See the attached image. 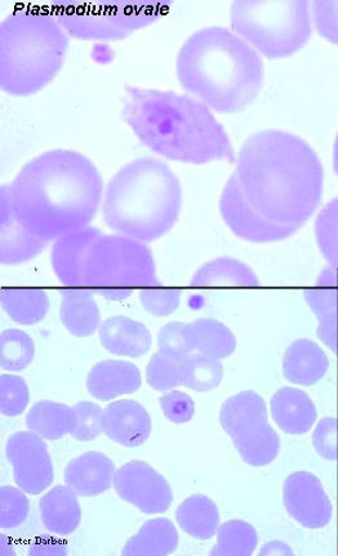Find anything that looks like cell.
<instances>
[{
  "instance_id": "obj_1",
  "label": "cell",
  "mask_w": 338,
  "mask_h": 556,
  "mask_svg": "<svg viewBox=\"0 0 338 556\" xmlns=\"http://www.w3.org/2000/svg\"><path fill=\"white\" fill-rule=\"evenodd\" d=\"M234 176L248 203L275 225L300 229L321 204V159L306 141L285 130H261L248 138Z\"/></svg>"
},
{
  "instance_id": "obj_2",
  "label": "cell",
  "mask_w": 338,
  "mask_h": 556,
  "mask_svg": "<svg viewBox=\"0 0 338 556\" xmlns=\"http://www.w3.org/2000/svg\"><path fill=\"white\" fill-rule=\"evenodd\" d=\"M102 177L91 160L71 150L45 152L27 163L2 198L27 231L50 242L88 227L101 205Z\"/></svg>"
},
{
  "instance_id": "obj_3",
  "label": "cell",
  "mask_w": 338,
  "mask_h": 556,
  "mask_svg": "<svg viewBox=\"0 0 338 556\" xmlns=\"http://www.w3.org/2000/svg\"><path fill=\"white\" fill-rule=\"evenodd\" d=\"M122 116L158 155L195 165L236 163L229 135L196 97L127 87Z\"/></svg>"
},
{
  "instance_id": "obj_4",
  "label": "cell",
  "mask_w": 338,
  "mask_h": 556,
  "mask_svg": "<svg viewBox=\"0 0 338 556\" xmlns=\"http://www.w3.org/2000/svg\"><path fill=\"white\" fill-rule=\"evenodd\" d=\"M179 85L221 114H236L258 99L265 80L261 54L226 27L211 26L185 40L176 61Z\"/></svg>"
},
{
  "instance_id": "obj_5",
  "label": "cell",
  "mask_w": 338,
  "mask_h": 556,
  "mask_svg": "<svg viewBox=\"0 0 338 556\" xmlns=\"http://www.w3.org/2000/svg\"><path fill=\"white\" fill-rule=\"evenodd\" d=\"M102 206L103 218L113 231L153 242L177 224L183 206L181 184L161 160H135L110 179Z\"/></svg>"
},
{
  "instance_id": "obj_6",
  "label": "cell",
  "mask_w": 338,
  "mask_h": 556,
  "mask_svg": "<svg viewBox=\"0 0 338 556\" xmlns=\"http://www.w3.org/2000/svg\"><path fill=\"white\" fill-rule=\"evenodd\" d=\"M68 35L52 12L18 10L0 24V87L12 96L39 92L57 78Z\"/></svg>"
},
{
  "instance_id": "obj_7",
  "label": "cell",
  "mask_w": 338,
  "mask_h": 556,
  "mask_svg": "<svg viewBox=\"0 0 338 556\" xmlns=\"http://www.w3.org/2000/svg\"><path fill=\"white\" fill-rule=\"evenodd\" d=\"M230 21L234 33L271 60L298 53L313 33L308 0H239Z\"/></svg>"
},
{
  "instance_id": "obj_8",
  "label": "cell",
  "mask_w": 338,
  "mask_h": 556,
  "mask_svg": "<svg viewBox=\"0 0 338 556\" xmlns=\"http://www.w3.org/2000/svg\"><path fill=\"white\" fill-rule=\"evenodd\" d=\"M158 285L155 262L145 242L123 235H103L95 239L83 261L82 289L124 301L135 289Z\"/></svg>"
},
{
  "instance_id": "obj_9",
  "label": "cell",
  "mask_w": 338,
  "mask_h": 556,
  "mask_svg": "<svg viewBox=\"0 0 338 556\" xmlns=\"http://www.w3.org/2000/svg\"><path fill=\"white\" fill-rule=\"evenodd\" d=\"M163 2L61 4L51 11L64 30L83 40H120L157 23L170 11Z\"/></svg>"
},
{
  "instance_id": "obj_10",
  "label": "cell",
  "mask_w": 338,
  "mask_h": 556,
  "mask_svg": "<svg viewBox=\"0 0 338 556\" xmlns=\"http://www.w3.org/2000/svg\"><path fill=\"white\" fill-rule=\"evenodd\" d=\"M220 422L240 457L251 467H266L278 457L280 438L268 424L266 402L260 394L247 391L226 400L221 407Z\"/></svg>"
},
{
  "instance_id": "obj_11",
  "label": "cell",
  "mask_w": 338,
  "mask_h": 556,
  "mask_svg": "<svg viewBox=\"0 0 338 556\" xmlns=\"http://www.w3.org/2000/svg\"><path fill=\"white\" fill-rule=\"evenodd\" d=\"M114 490L123 502L145 514H164L174 503L171 484L148 463L134 460L115 471Z\"/></svg>"
},
{
  "instance_id": "obj_12",
  "label": "cell",
  "mask_w": 338,
  "mask_h": 556,
  "mask_svg": "<svg viewBox=\"0 0 338 556\" xmlns=\"http://www.w3.org/2000/svg\"><path fill=\"white\" fill-rule=\"evenodd\" d=\"M45 441L29 430L12 434L7 442L5 455L12 465L13 478L27 495H40L53 483V463Z\"/></svg>"
},
{
  "instance_id": "obj_13",
  "label": "cell",
  "mask_w": 338,
  "mask_h": 556,
  "mask_svg": "<svg viewBox=\"0 0 338 556\" xmlns=\"http://www.w3.org/2000/svg\"><path fill=\"white\" fill-rule=\"evenodd\" d=\"M220 212L227 227L246 241L259 243L281 241L299 231L298 228L275 225L254 211L241 192L234 174L221 194Z\"/></svg>"
},
{
  "instance_id": "obj_14",
  "label": "cell",
  "mask_w": 338,
  "mask_h": 556,
  "mask_svg": "<svg viewBox=\"0 0 338 556\" xmlns=\"http://www.w3.org/2000/svg\"><path fill=\"white\" fill-rule=\"evenodd\" d=\"M286 510L306 528H323L333 517V505L320 479L312 472L298 471L286 479L283 486Z\"/></svg>"
},
{
  "instance_id": "obj_15",
  "label": "cell",
  "mask_w": 338,
  "mask_h": 556,
  "mask_svg": "<svg viewBox=\"0 0 338 556\" xmlns=\"http://www.w3.org/2000/svg\"><path fill=\"white\" fill-rule=\"evenodd\" d=\"M151 417L141 403L122 400L103 409V433L124 447H139L151 434Z\"/></svg>"
},
{
  "instance_id": "obj_16",
  "label": "cell",
  "mask_w": 338,
  "mask_h": 556,
  "mask_svg": "<svg viewBox=\"0 0 338 556\" xmlns=\"http://www.w3.org/2000/svg\"><path fill=\"white\" fill-rule=\"evenodd\" d=\"M115 464L99 451H88L67 464L65 484L79 497L102 495L114 485Z\"/></svg>"
},
{
  "instance_id": "obj_17",
  "label": "cell",
  "mask_w": 338,
  "mask_h": 556,
  "mask_svg": "<svg viewBox=\"0 0 338 556\" xmlns=\"http://www.w3.org/2000/svg\"><path fill=\"white\" fill-rule=\"evenodd\" d=\"M309 307L318 318L316 336L335 354L338 361V278L333 267L320 275L315 287L303 293Z\"/></svg>"
},
{
  "instance_id": "obj_18",
  "label": "cell",
  "mask_w": 338,
  "mask_h": 556,
  "mask_svg": "<svg viewBox=\"0 0 338 556\" xmlns=\"http://www.w3.org/2000/svg\"><path fill=\"white\" fill-rule=\"evenodd\" d=\"M141 384L139 367L127 361H101L87 377L89 394L100 401H112L124 394H133L139 391Z\"/></svg>"
},
{
  "instance_id": "obj_19",
  "label": "cell",
  "mask_w": 338,
  "mask_h": 556,
  "mask_svg": "<svg viewBox=\"0 0 338 556\" xmlns=\"http://www.w3.org/2000/svg\"><path fill=\"white\" fill-rule=\"evenodd\" d=\"M100 233L98 228L86 227L54 242L51 254L53 273L66 288L82 289L83 261Z\"/></svg>"
},
{
  "instance_id": "obj_20",
  "label": "cell",
  "mask_w": 338,
  "mask_h": 556,
  "mask_svg": "<svg viewBox=\"0 0 338 556\" xmlns=\"http://www.w3.org/2000/svg\"><path fill=\"white\" fill-rule=\"evenodd\" d=\"M99 331L102 346L115 356L142 357L153 343L147 326L126 316L108 318Z\"/></svg>"
},
{
  "instance_id": "obj_21",
  "label": "cell",
  "mask_w": 338,
  "mask_h": 556,
  "mask_svg": "<svg viewBox=\"0 0 338 556\" xmlns=\"http://www.w3.org/2000/svg\"><path fill=\"white\" fill-rule=\"evenodd\" d=\"M2 199V218H0V261L9 266L29 262L43 252L48 243L36 238L20 224L11 206Z\"/></svg>"
},
{
  "instance_id": "obj_22",
  "label": "cell",
  "mask_w": 338,
  "mask_h": 556,
  "mask_svg": "<svg viewBox=\"0 0 338 556\" xmlns=\"http://www.w3.org/2000/svg\"><path fill=\"white\" fill-rule=\"evenodd\" d=\"M78 497L71 486L57 485L40 498V518L48 531L58 536H71L78 530L82 521Z\"/></svg>"
},
{
  "instance_id": "obj_23",
  "label": "cell",
  "mask_w": 338,
  "mask_h": 556,
  "mask_svg": "<svg viewBox=\"0 0 338 556\" xmlns=\"http://www.w3.org/2000/svg\"><path fill=\"white\" fill-rule=\"evenodd\" d=\"M272 415L283 432L305 434L313 428L318 413L305 392L286 387L273 395Z\"/></svg>"
},
{
  "instance_id": "obj_24",
  "label": "cell",
  "mask_w": 338,
  "mask_h": 556,
  "mask_svg": "<svg viewBox=\"0 0 338 556\" xmlns=\"http://www.w3.org/2000/svg\"><path fill=\"white\" fill-rule=\"evenodd\" d=\"M327 354L313 340L299 339L287 348L283 358V374L299 386H314L327 374Z\"/></svg>"
},
{
  "instance_id": "obj_25",
  "label": "cell",
  "mask_w": 338,
  "mask_h": 556,
  "mask_svg": "<svg viewBox=\"0 0 338 556\" xmlns=\"http://www.w3.org/2000/svg\"><path fill=\"white\" fill-rule=\"evenodd\" d=\"M61 323L74 337L87 338L101 328V313L92 291L87 289L62 290Z\"/></svg>"
},
{
  "instance_id": "obj_26",
  "label": "cell",
  "mask_w": 338,
  "mask_h": 556,
  "mask_svg": "<svg viewBox=\"0 0 338 556\" xmlns=\"http://www.w3.org/2000/svg\"><path fill=\"white\" fill-rule=\"evenodd\" d=\"M78 416L74 407L53 401L37 402L26 416V427L46 441H58L73 434Z\"/></svg>"
},
{
  "instance_id": "obj_27",
  "label": "cell",
  "mask_w": 338,
  "mask_h": 556,
  "mask_svg": "<svg viewBox=\"0 0 338 556\" xmlns=\"http://www.w3.org/2000/svg\"><path fill=\"white\" fill-rule=\"evenodd\" d=\"M178 547V532L174 521L154 518L145 521L140 531L130 538L122 551L123 556H165Z\"/></svg>"
},
{
  "instance_id": "obj_28",
  "label": "cell",
  "mask_w": 338,
  "mask_h": 556,
  "mask_svg": "<svg viewBox=\"0 0 338 556\" xmlns=\"http://www.w3.org/2000/svg\"><path fill=\"white\" fill-rule=\"evenodd\" d=\"M192 350L206 357L224 359L237 350V339L226 325L213 318H199L186 325Z\"/></svg>"
},
{
  "instance_id": "obj_29",
  "label": "cell",
  "mask_w": 338,
  "mask_h": 556,
  "mask_svg": "<svg viewBox=\"0 0 338 556\" xmlns=\"http://www.w3.org/2000/svg\"><path fill=\"white\" fill-rule=\"evenodd\" d=\"M190 285L192 288H258L260 281L247 264L233 258H218L200 267Z\"/></svg>"
},
{
  "instance_id": "obj_30",
  "label": "cell",
  "mask_w": 338,
  "mask_h": 556,
  "mask_svg": "<svg viewBox=\"0 0 338 556\" xmlns=\"http://www.w3.org/2000/svg\"><path fill=\"white\" fill-rule=\"evenodd\" d=\"M176 520L179 528L197 540H211L220 528L217 505L204 495H191L178 505Z\"/></svg>"
},
{
  "instance_id": "obj_31",
  "label": "cell",
  "mask_w": 338,
  "mask_h": 556,
  "mask_svg": "<svg viewBox=\"0 0 338 556\" xmlns=\"http://www.w3.org/2000/svg\"><path fill=\"white\" fill-rule=\"evenodd\" d=\"M0 298L7 315L20 325H36L50 309V299L43 290L4 289Z\"/></svg>"
},
{
  "instance_id": "obj_32",
  "label": "cell",
  "mask_w": 338,
  "mask_h": 556,
  "mask_svg": "<svg viewBox=\"0 0 338 556\" xmlns=\"http://www.w3.org/2000/svg\"><path fill=\"white\" fill-rule=\"evenodd\" d=\"M259 534L254 527L245 520L233 519L220 525L217 544L211 556H251L256 551Z\"/></svg>"
},
{
  "instance_id": "obj_33",
  "label": "cell",
  "mask_w": 338,
  "mask_h": 556,
  "mask_svg": "<svg viewBox=\"0 0 338 556\" xmlns=\"http://www.w3.org/2000/svg\"><path fill=\"white\" fill-rule=\"evenodd\" d=\"M183 386L196 392H209L220 386L224 377V366L220 359L204 354H189L181 359Z\"/></svg>"
},
{
  "instance_id": "obj_34",
  "label": "cell",
  "mask_w": 338,
  "mask_h": 556,
  "mask_svg": "<svg viewBox=\"0 0 338 556\" xmlns=\"http://www.w3.org/2000/svg\"><path fill=\"white\" fill-rule=\"evenodd\" d=\"M36 354L30 336L23 330L9 329L0 336V366L7 371H23Z\"/></svg>"
},
{
  "instance_id": "obj_35",
  "label": "cell",
  "mask_w": 338,
  "mask_h": 556,
  "mask_svg": "<svg viewBox=\"0 0 338 556\" xmlns=\"http://www.w3.org/2000/svg\"><path fill=\"white\" fill-rule=\"evenodd\" d=\"M315 238L329 266L338 268V197L329 201L316 218Z\"/></svg>"
},
{
  "instance_id": "obj_36",
  "label": "cell",
  "mask_w": 338,
  "mask_h": 556,
  "mask_svg": "<svg viewBox=\"0 0 338 556\" xmlns=\"http://www.w3.org/2000/svg\"><path fill=\"white\" fill-rule=\"evenodd\" d=\"M148 384L158 392H168L183 386L181 359L157 352L147 367Z\"/></svg>"
},
{
  "instance_id": "obj_37",
  "label": "cell",
  "mask_w": 338,
  "mask_h": 556,
  "mask_svg": "<svg viewBox=\"0 0 338 556\" xmlns=\"http://www.w3.org/2000/svg\"><path fill=\"white\" fill-rule=\"evenodd\" d=\"M30 513V502L20 486L2 485L0 489V527L12 530L24 523Z\"/></svg>"
},
{
  "instance_id": "obj_38",
  "label": "cell",
  "mask_w": 338,
  "mask_h": 556,
  "mask_svg": "<svg viewBox=\"0 0 338 556\" xmlns=\"http://www.w3.org/2000/svg\"><path fill=\"white\" fill-rule=\"evenodd\" d=\"M30 392L24 378L3 374L0 378V409L5 416H18L29 405Z\"/></svg>"
},
{
  "instance_id": "obj_39",
  "label": "cell",
  "mask_w": 338,
  "mask_h": 556,
  "mask_svg": "<svg viewBox=\"0 0 338 556\" xmlns=\"http://www.w3.org/2000/svg\"><path fill=\"white\" fill-rule=\"evenodd\" d=\"M78 416L77 428L72 434L74 440L89 442L103 432V409L93 402L83 401L74 406Z\"/></svg>"
},
{
  "instance_id": "obj_40",
  "label": "cell",
  "mask_w": 338,
  "mask_h": 556,
  "mask_svg": "<svg viewBox=\"0 0 338 556\" xmlns=\"http://www.w3.org/2000/svg\"><path fill=\"white\" fill-rule=\"evenodd\" d=\"M158 346L162 353L176 359H184L195 351L186 333V325L183 323L164 325L158 333Z\"/></svg>"
},
{
  "instance_id": "obj_41",
  "label": "cell",
  "mask_w": 338,
  "mask_h": 556,
  "mask_svg": "<svg viewBox=\"0 0 338 556\" xmlns=\"http://www.w3.org/2000/svg\"><path fill=\"white\" fill-rule=\"evenodd\" d=\"M312 16L316 31L329 43L338 46V0H315Z\"/></svg>"
},
{
  "instance_id": "obj_42",
  "label": "cell",
  "mask_w": 338,
  "mask_h": 556,
  "mask_svg": "<svg viewBox=\"0 0 338 556\" xmlns=\"http://www.w3.org/2000/svg\"><path fill=\"white\" fill-rule=\"evenodd\" d=\"M179 296H181L179 290L147 288L140 291L143 308L157 317L170 316L176 312Z\"/></svg>"
},
{
  "instance_id": "obj_43",
  "label": "cell",
  "mask_w": 338,
  "mask_h": 556,
  "mask_svg": "<svg viewBox=\"0 0 338 556\" xmlns=\"http://www.w3.org/2000/svg\"><path fill=\"white\" fill-rule=\"evenodd\" d=\"M160 402L164 416L171 422L185 424L195 416L196 405L189 394L172 389L162 395Z\"/></svg>"
},
{
  "instance_id": "obj_44",
  "label": "cell",
  "mask_w": 338,
  "mask_h": 556,
  "mask_svg": "<svg viewBox=\"0 0 338 556\" xmlns=\"http://www.w3.org/2000/svg\"><path fill=\"white\" fill-rule=\"evenodd\" d=\"M313 443L316 452L327 460H336L338 456V421L323 419L316 427Z\"/></svg>"
},
{
  "instance_id": "obj_45",
  "label": "cell",
  "mask_w": 338,
  "mask_h": 556,
  "mask_svg": "<svg viewBox=\"0 0 338 556\" xmlns=\"http://www.w3.org/2000/svg\"><path fill=\"white\" fill-rule=\"evenodd\" d=\"M65 542L59 539L45 536L34 542L29 554L32 555H66Z\"/></svg>"
},
{
  "instance_id": "obj_46",
  "label": "cell",
  "mask_w": 338,
  "mask_h": 556,
  "mask_svg": "<svg viewBox=\"0 0 338 556\" xmlns=\"http://www.w3.org/2000/svg\"><path fill=\"white\" fill-rule=\"evenodd\" d=\"M260 555H293V553L291 548L283 544V542L274 541L271 542V544H266Z\"/></svg>"
},
{
  "instance_id": "obj_47",
  "label": "cell",
  "mask_w": 338,
  "mask_h": 556,
  "mask_svg": "<svg viewBox=\"0 0 338 556\" xmlns=\"http://www.w3.org/2000/svg\"><path fill=\"white\" fill-rule=\"evenodd\" d=\"M334 169H335L336 176L338 177V135L336 137L335 148H334Z\"/></svg>"
},
{
  "instance_id": "obj_48",
  "label": "cell",
  "mask_w": 338,
  "mask_h": 556,
  "mask_svg": "<svg viewBox=\"0 0 338 556\" xmlns=\"http://www.w3.org/2000/svg\"><path fill=\"white\" fill-rule=\"evenodd\" d=\"M338 458V456H337ZM337 504H338V469H337Z\"/></svg>"
},
{
  "instance_id": "obj_49",
  "label": "cell",
  "mask_w": 338,
  "mask_h": 556,
  "mask_svg": "<svg viewBox=\"0 0 338 556\" xmlns=\"http://www.w3.org/2000/svg\"><path fill=\"white\" fill-rule=\"evenodd\" d=\"M333 268H334V270H335V275H336V277L338 278V268H335V267H333Z\"/></svg>"
}]
</instances>
